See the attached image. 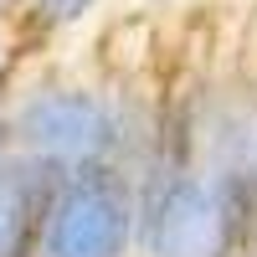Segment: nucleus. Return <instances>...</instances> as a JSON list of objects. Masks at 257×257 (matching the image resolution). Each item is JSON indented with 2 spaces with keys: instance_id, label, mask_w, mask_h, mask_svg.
<instances>
[{
  "instance_id": "obj_4",
  "label": "nucleus",
  "mask_w": 257,
  "mask_h": 257,
  "mask_svg": "<svg viewBox=\"0 0 257 257\" xmlns=\"http://www.w3.org/2000/svg\"><path fill=\"white\" fill-rule=\"evenodd\" d=\"M103 6H108V0H21L16 6V31L26 36L31 52L41 57L47 47H57L62 36L82 31Z\"/></svg>"
},
{
  "instance_id": "obj_2",
  "label": "nucleus",
  "mask_w": 257,
  "mask_h": 257,
  "mask_svg": "<svg viewBox=\"0 0 257 257\" xmlns=\"http://www.w3.org/2000/svg\"><path fill=\"white\" fill-rule=\"evenodd\" d=\"M41 257H139V180L123 165H93L57 180Z\"/></svg>"
},
{
  "instance_id": "obj_7",
  "label": "nucleus",
  "mask_w": 257,
  "mask_h": 257,
  "mask_svg": "<svg viewBox=\"0 0 257 257\" xmlns=\"http://www.w3.org/2000/svg\"><path fill=\"white\" fill-rule=\"evenodd\" d=\"M16 6L21 0H0V21H16Z\"/></svg>"
},
{
  "instance_id": "obj_1",
  "label": "nucleus",
  "mask_w": 257,
  "mask_h": 257,
  "mask_svg": "<svg viewBox=\"0 0 257 257\" xmlns=\"http://www.w3.org/2000/svg\"><path fill=\"white\" fill-rule=\"evenodd\" d=\"M160 103L165 88L62 67L41 52L6 93V128L16 155H31L57 175L93 165L139 170L160 134Z\"/></svg>"
},
{
  "instance_id": "obj_3",
  "label": "nucleus",
  "mask_w": 257,
  "mask_h": 257,
  "mask_svg": "<svg viewBox=\"0 0 257 257\" xmlns=\"http://www.w3.org/2000/svg\"><path fill=\"white\" fill-rule=\"evenodd\" d=\"M57 170L36 165L31 155L0 160V257H41V231L57 196Z\"/></svg>"
},
{
  "instance_id": "obj_6",
  "label": "nucleus",
  "mask_w": 257,
  "mask_h": 257,
  "mask_svg": "<svg viewBox=\"0 0 257 257\" xmlns=\"http://www.w3.org/2000/svg\"><path fill=\"white\" fill-rule=\"evenodd\" d=\"M11 155V128H6V103H0V160Z\"/></svg>"
},
{
  "instance_id": "obj_5",
  "label": "nucleus",
  "mask_w": 257,
  "mask_h": 257,
  "mask_svg": "<svg viewBox=\"0 0 257 257\" xmlns=\"http://www.w3.org/2000/svg\"><path fill=\"white\" fill-rule=\"evenodd\" d=\"M247 67H257V11H252V26H247Z\"/></svg>"
}]
</instances>
